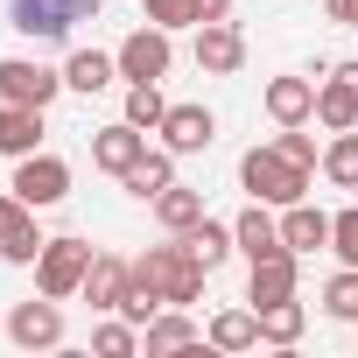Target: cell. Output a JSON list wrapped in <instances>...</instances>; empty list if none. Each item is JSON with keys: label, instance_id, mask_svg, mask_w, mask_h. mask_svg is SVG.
Wrapping results in <instances>:
<instances>
[{"label": "cell", "instance_id": "obj_35", "mask_svg": "<svg viewBox=\"0 0 358 358\" xmlns=\"http://www.w3.org/2000/svg\"><path fill=\"white\" fill-rule=\"evenodd\" d=\"M330 22H344V29H358V0H330Z\"/></svg>", "mask_w": 358, "mask_h": 358}, {"label": "cell", "instance_id": "obj_18", "mask_svg": "<svg viewBox=\"0 0 358 358\" xmlns=\"http://www.w3.org/2000/svg\"><path fill=\"white\" fill-rule=\"evenodd\" d=\"M127 281H134V267H120V260H106V253H99L78 295H85V302H92V309L106 316V309H120V302H127Z\"/></svg>", "mask_w": 358, "mask_h": 358}, {"label": "cell", "instance_id": "obj_24", "mask_svg": "<svg viewBox=\"0 0 358 358\" xmlns=\"http://www.w3.org/2000/svg\"><path fill=\"white\" fill-rule=\"evenodd\" d=\"M183 239H190V253H197L204 267H225V260H232V246H239V239H232V225H211V218H197Z\"/></svg>", "mask_w": 358, "mask_h": 358}, {"label": "cell", "instance_id": "obj_13", "mask_svg": "<svg viewBox=\"0 0 358 358\" xmlns=\"http://www.w3.org/2000/svg\"><path fill=\"white\" fill-rule=\"evenodd\" d=\"M141 155H148V134H141L134 120H120V127L92 134V162H99V169H113V176H127V169H134Z\"/></svg>", "mask_w": 358, "mask_h": 358}, {"label": "cell", "instance_id": "obj_28", "mask_svg": "<svg viewBox=\"0 0 358 358\" xmlns=\"http://www.w3.org/2000/svg\"><path fill=\"white\" fill-rule=\"evenodd\" d=\"M323 309H330L337 323H358V267H344V274L323 288Z\"/></svg>", "mask_w": 358, "mask_h": 358}, {"label": "cell", "instance_id": "obj_7", "mask_svg": "<svg viewBox=\"0 0 358 358\" xmlns=\"http://www.w3.org/2000/svg\"><path fill=\"white\" fill-rule=\"evenodd\" d=\"M8 337H15L22 351H50V344H64V309H57V295H43V302H15V309H8Z\"/></svg>", "mask_w": 358, "mask_h": 358}, {"label": "cell", "instance_id": "obj_30", "mask_svg": "<svg viewBox=\"0 0 358 358\" xmlns=\"http://www.w3.org/2000/svg\"><path fill=\"white\" fill-rule=\"evenodd\" d=\"M92 344H99L106 358H127V351H141V330H134V323H99Z\"/></svg>", "mask_w": 358, "mask_h": 358}, {"label": "cell", "instance_id": "obj_3", "mask_svg": "<svg viewBox=\"0 0 358 358\" xmlns=\"http://www.w3.org/2000/svg\"><path fill=\"white\" fill-rule=\"evenodd\" d=\"M8 15L36 43H64L78 22H99V0H8Z\"/></svg>", "mask_w": 358, "mask_h": 358}, {"label": "cell", "instance_id": "obj_11", "mask_svg": "<svg viewBox=\"0 0 358 358\" xmlns=\"http://www.w3.org/2000/svg\"><path fill=\"white\" fill-rule=\"evenodd\" d=\"M239 64H246V36H239L232 22H197V71L232 78Z\"/></svg>", "mask_w": 358, "mask_h": 358}, {"label": "cell", "instance_id": "obj_15", "mask_svg": "<svg viewBox=\"0 0 358 358\" xmlns=\"http://www.w3.org/2000/svg\"><path fill=\"white\" fill-rule=\"evenodd\" d=\"M43 141V106H15V99H0V155H36Z\"/></svg>", "mask_w": 358, "mask_h": 358}, {"label": "cell", "instance_id": "obj_16", "mask_svg": "<svg viewBox=\"0 0 358 358\" xmlns=\"http://www.w3.org/2000/svg\"><path fill=\"white\" fill-rule=\"evenodd\" d=\"M267 113H274L281 127H302V120L316 113V78H274V85H267Z\"/></svg>", "mask_w": 358, "mask_h": 358}, {"label": "cell", "instance_id": "obj_23", "mask_svg": "<svg viewBox=\"0 0 358 358\" xmlns=\"http://www.w3.org/2000/svg\"><path fill=\"white\" fill-rule=\"evenodd\" d=\"M155 218H162L169 232H190V225L204 218V197H197V190H183V183H169V190L155 197Z\"/></svg>", "mask_w": 358, "mask_h": 358}, {"label": "cell", "instance_id": "obj_10", "mask_svg": "<svg viewBox=\"0 0 358 358\" xmlns=\"http://www.w3.org/2000/svg\"><path fill=\"white\" fill-rule=\"evenodd\" d=\"M57 92H64V78L43 71V64H29V57H8V64H0V99H15V106H50Z\"/></svg>", "mask_w": 358, "mask_h": 358}, {"label": "cell", "instance_id": "obj_32", "mask_svg": "<svg viewBox=\"0 0 358 358\" xmlns=\"http://www.w3.org/2000/svg\"><path fill=\"white\" fill-rule=\"evenodd\" d=\"M148 22L155 29H190L197 22V0H148Z\"/></svg>", "mask_w": 358, "mask_h": 358}, {"label": "cell", "instance_id": "obj_1", "mask_svg": "<svg viewBox=\"0 0 358 358\" xmlns=\"http://www.w3.org/2000/svg\"><path fill=\"white\" fill-rule=\"evenodd\" d=\"M204 274H211V267L190 253V239H183V246H148V253L134 260V281H141V288H155L169 309L197 302V295H204Z\"/></svg>", "mask_w": 358, "mask_h": 358}, {"label": "cell", "instance_id": "obj_34", "mask_svg": "<svg viewBox=\"0 0 358 358\" xmlns=\"http://www.w3.org/2000/svg\"><path fill=\"white\" fill-rule=\"evenodd\" d=\"M232 15V0H197V22H225Z\"/></svg>", "mask_w": 358, "mask_h": 358}, {"label": "cell", "instance_id": "obj_22", "mask_svg": "<svg viewBox=\"0 0 358 358\" xmlns=\"http://www.w3.org/2000/svg\"><path fill=\"white\" fill-rule=\"evenodd\" d=\"M120 183H127V190H134V197L148 204V197H162V190L176 183V162H169V155H141V162H134V169L120 176Z\"/></svg>", "mask_w": 358, "mask_h": 358}, {"label": "cell", "instance_id": "obj_8", "mask_svg": "<svg viewBox=\"0 0 358 358\" xmlns=\"http://www.w3.org/2000/svg\"><path fill=\"white\" fill-rule=\"evenodd\" d=\"M316 120H323L330 134L358 127V64H337V71L316 85Z\"/></svg>", "mask_w": 358, "mask_h": 358}, {"label": "cell", "instance_id": "obj_19", "mask_svg": "<svg viewBox=\"0 0 358 358\" xmlns=\"http://www.w3.org/2000/svg\"><path fill=\"white\" fill-rule=\"evenodd\" d=\"M281 246H288V253H316V246H330V218L309 211V204H288V218H281Z\"/></svg>", "mask_w": 358, "mask_h": 358}, {"label": "cell", "instance_id": "obj_2", "mask_svg": "<svg viewBox=\"0 0 358 358\" xmlns=\"http://www.w3.org/2000/svg\"><path fill=\"white\" fill-rule=\"evenodd\" d=\"M239 183H246L260 204H302V190H309V169H295L281 148H253V155L239 162Z\"/></svg>", "mask_w": 358, "mask_h": 358}, {"label": "cell", "instance_id": "obj_17", "mask_svg": "<svg viewBox=\"0 0 358 358\" xmlns=\"http://www.w3.org/2000/svg\"><path fill=\"white\" fill-rule=\"evenodd\" d=\"M232 239H239V253H246V260H267V253H288V246H281V225H274V218L260 211V197H253V204L239 211Z\"/></svg>", "mask_w": 358, "mask_h": 358}, {"label": "cell", "instance_id": "obj_25", "mask_svg": "<svg viewBox=\"0 0 358 358\" xmlns=\"http://www.w3.org/2000/svg\"><path fill=\"white\" fill-rule=\"evenodd\" d=\"M323 176H330L337 190H358V134H351V127L323 148Z\"/></svg>", "mask_w": 358, "mask_h": 358}, {"label": "cell", "instance_id": "obj_29", "mask_svg": "<svg viewBox=\"0 0 358 358\" xmlns=\"http://www.w3.org/2000/svg\"><path fill=\"white\" fill-rule=\"evenodd\" d=\"M162 113H169V106H162V92H155V85H134V92H127V120H134L141 134H155V127H162Z\"/></svg>", "mask_w": 358, "mask_h": 358}, {"label": "cell", "instance_id": "obj_33", "mask_svg": "<svg viewBox=\"0 0 358 358\" xmlns=\"http://www.w3.org/2000/svg\"><path fill=\"white\" fill-rule=\"evenodd\" d=\"M274 148H281V155H288L295 169H316V141H309V134H295V127H288V134H281Z\"/></svg>", "mask_w": 358, "mask_h": 358}, {"label": "cell", "instance_id": "obj_6", "mask_svg": "<svg viewBox=\"0 0 358 358\" xmlns=\"http://www.w3.org/2000/svg\"><path fill=\"white\" fill-rule=\"evenodd\" d=\"M169 57H176V50H169V29L148 22V29H134V36L120 43V78H134V85H162V78H169Z\"/></svg>", "mask_w": 358, "mask_h": 358}, {"label": "cell", "instance_id": "obj_12", "mask_svg": "<svg viewBox=\"0 0 358 358\" xmlns=\"http://www.w3.org/2000/svg\"><path fill=\"white\" fill-rule=\"evenodd\" d=\"M155 134L169 141V155H197V148H211V134H218V120H211L204 106H169Z\"/></svg>", "mask_w": 358, "mask_h": 358}, {"label": "cell", "instance_id": "obj_9", "mask_svg": "<svg viewBox=\"0 0 358 358\" xmlns=\"http://www.w3.org/2000/svg\"><path fill=\"white\" fill-rule=\"evenodd\" d=\"M50 239L36 232V218H29V204L8 190V197H0V253H8L15 267H36V253H43Z\"/></svg>", "mask_w": 358, "mask_h": 358}, {"label": "cell", "instance_id": "obj_21", "mask_svg": "<svg viewBox=\"0 0 358 358\" xmlns=\"http://www.w3.org/2000/svg\"><path fill=\"white\" fill-rule=\"evenodd\" d=\"M113 71H120V57H99V50H78V57L64 64V85H71V92H106V85H113Z\"/></svg>", "mask_w": 358, "mask_h": 358}, {"label": "cell", "instance_id": "obj_20", "mask_svg": "<svg viewBox=\"0 0 358 358\" xmlns=\"http://www.w3.org/2000/svg\"><path fill=\"white\" fill-rule=\"evenodd\" d=\"M211 344H218V351H253V344H260V309H225V316H211Z\"/></svg>", "mask_w": 358, "mask_h": 358}, {"label": "cell", "instance_id": "obj_27", "mask_svg": "<svg viewBox=\"0 0 358 358\" xmlns=\"http://www.w3.org/2000/svg\"><path fill=\"white\" fill-rule=\"evenodd\" d=\"M141 344H148V351H183V344H197V323H190V316H155V323L141 330Z\"/></svg>", "mask_w": 358, "mask_h": 358}, {"label": "cell", "instance_id": "obj_26", "mask_svg": "<svg viewBox=\"0 0 358 358\" xmlns=\"http://www.w3.org/2000/svg\"><path fill=\"white\" fill-rule=\"evenodd\" d=\"M260 337H267V344H295V337H302V302H295V295H288V302H267V309H260Z\"/></svg>", "mask_w": 358, "mask_h": 358}, {"label": "cell", "instance_id": "obj_14", "mask_svg": "<svg viewBox=\"0 0 358 358\" xmlns=\"http://www.w3.org/2000/svg\"><path fill=\"white\" fill-rule=\"evenodd\" d=\"M295 295V253H267L253 260V281H246V302L267 309V302H288Z\"/></svg>", "mask_w": 358, "mask_h": 358}, {"label": "cell", "instance_id": "obj_5", "mask_svg": "<svg viewBox=\"0 0 358 358\" xmlns=\"http://www.w3.org/2000/svg\"><path fill=\"white\" fill-rule=\"evenodd\" d=\"M29 211H50V204H64L71 197V169L57 162V155H22V169H15V183H8Z\"/></svg>", "mask_w": 358, "mask_h": 358}, {"label": "cell", "instance_id": "obj_4", "mask_svg": "<svg viewBox=\"0 0 358 358\" xmlns=\"http://www.w3.org/2000/svg\"><path fill=\"white\" fill-rule=\"evenodd\" d=\"M92 260H99V253H92L85 239H50V246L36 253V288L64 302V295H78V288H85V274H92Z\"/></svg>", "mask_w": 358, "mask_h": 358}, {"label": "cell", "instance_id": "obj_31", "mask_svg": "<svg viewBox=\"0 0 358 358\" xmlns=\"http://www.w3.org/2000/svg\"><path fill=\"white\" fill-rule=\"evenodd\" d=\"M330 253H337L344 267H358V211H337V218H330Z\"/></svg>", "mask_w": 358, "mask_h": 358}]
</instances>
